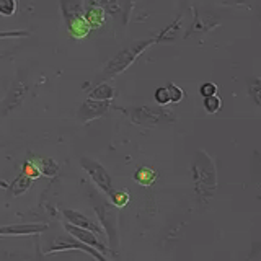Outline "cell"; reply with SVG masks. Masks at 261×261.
Here are the masks:
<instances>
[{
    "label": "cell",
    "mask_w": 261,
    "mask_h": 261,
    "mask_svg": "<svg viewBox=\"0 0 261 261\" xmlns=\"http://www.w3.org/2000/svg\"><path fill=\"white\" fill-rule=\"evenodd\" d=\"M65 24H67L69 35H70L73 39H84V38L88 36V33L92 31V28H90V24L87 23V20L84 18V16L73 18V20L67 21Z\"/></svg>",
    "instance_id": "4fadbf2b"
},
{
    "label": "cell",
    "mask_w": 261,
    "mask_h": 261,
    "mask_svg": "<svg viewBox=\"0 0 261 261\" xmlns=\"http://www.w3.org/2000/svg\"><path fill=\"white\" fill-rule=\"evenodd\" d=\"M84 18L90 24V28L101 27V24L105 23V12H103L101 7L90 5V7L84 8Z\"/></svg>",
    "instance_id": "9a60e30c"
},
{
    "label": "cell",
    "mask_w": 261,
    "mask_h": 261,
    "mask_svg": "<svg viewBox=\"0 0 261 261\" xmlns=\"http://www.w3.org/2000/svg\"><path fill=\"white\" fill-rule=\"evenodd\" d=\"M108 196L114 207H124L130 201V194L126 190H113Z\"/></svg>",
    "instance_id": "ffe728a7"
},
{
    "label": "cell",
    "mask_w": 261,
    "mask_h": 261,
    "mask_svg": "<svg viewBox=\"0 0 261 261\" xmlns=\"http://www.w3.org/2000/svg\"><path fill=\"white\" fill-rule=\"evenodd\" d=\"M114 96H116V90H114L108 82L96 84V87L88 93V98H92V100H100V101H111Z\"/></svg>",
    "instance_id": "5bb4252c"
},
{
    "label": "cell",
    "mask_w": 261,
    "mask_h": 261,
    "mask_svg": "<svg viewBox=\"0 0 261 261\" xmlns=\"http://www.w3.org/2000/svg\"><path fill=\"white\" fill-rule=\"evenodd\" d=\"M191 173L194 179L196 193L199 196H209L217 186V173H216V165L211 155H207L204 150L196 152L194 160L191 163Z\"/></svg>",
    "instance_id": "7a4b0ae2"
},
{
    "label": "cell",
    "mask_w": 261,
    "mask_h": 261,
    "mask_svg": "<svg viewBox=\"0 0 261 261\" xmlns=\"http://www.w3.org/2000/svg\"><path fill=\"white\" fill-rule=\"evenodd\" d=\"M121 111L129 116V119L137 126L144 127H155L167 122H175L176 116L173 111L160 108H152V106H133V108H121Z\"/></svg>",
    "instance_id": "3957f363"
},
{
    "label": "cell",
    "mask_w": 261,
    "mask_h": 261,
    "mask_svg": "<svg viewBox=\"0 0 261 261\" xmlns=\"http://www.w3.org/2000/svg\"><path fill=\"white\" fill-rule=\"evenodd\" d=\"M157 41L159 39H155V38L139 39V41H136V43L130 44V46L121 49V51L116 56H113L111 59L106 62V65L103 67L101 73L96 79V84H101V82L110 80L113 77L119 75V73H122L124 70H127L130 65H133L137 61V57L141 56V54H144L147 49H149L152 44L157 43Z\"/></svg>",
    "instance_id": "6da1fadb"
},
{
    "label": "cell",
    "mask_w": 261,
    "mask_h": 261,
    "mask_svg": "<svg viewBox=\"0 0 261 261\" xmlns=\"http://www.w3.org/2000/svg\"><path fill=\"white\" fill-rule=\"evenodd\" d=\"M167 90L170 95V103H179L185 98V90L181 87H178L176 84H168Z\"/></svg>",
    "instance_id": "7402d4cb"
},
{
    "label": "cell",
    "mask_w": 261,
    "mask_h": 261,
    "mask_svg": "<svg viewBox=\"0 0 261 261\" xmlns=\"http://www.w3.org/2000/svg\"><path fill=\"white\" fill-rule=\"evenodd\" d=\"M96 216L100 217L101 224L105 227L106 235H108V242L111 245L113 250H116L118 247V217L116 211H114L110 204H101V206H95Z\"/></svg>",
    "instance_id": "8992f818"
},
{
    "label": "cell",
    "mask_w": 261,
    "mask_h": 261,
    "mask_svg": "<svg viewBox=\"0 0 261 261\" xmlns=\"http://www.w3.org/2000/svg\"><path fill=\"white\" fill-rule=\"evenodd\" d=\"M248 87V95L251 96V100L255 101L256 106L261 105V79L259 77H250L247 80Z\"/></svg>",
    "instance_id": "d6986e66"
},
{
    "label": "cell",
    "mask_w": 261,
    "mask_h": 261,
    "mask_svg": "<svg viewBox=\"0 0 261 261\" xmlns=\"http://www.w3.org/2000/svg\"><path fill=\"white\" fill-rule=\"evenodd\" d=\"M202 106H204V110H206V113L216 114L220 111V108H222V98L219 95L206 96V98H202Z\"/></svg>",
    "instance_id": "44dd1931"
},
{
    "label": "cell",
    "mask_w": 261,
    "mask_h": 261,
    "mask_svg": "<svg viewBox=\"0 0 261 261\" xmlns=\"http://www.w3.org/2000/svg\"><path fill=\"white\" fill-rule=\"evenodd\" d=\"M64 250H82V251L88 253V255H92L96 261H108V258H105L103 253H100L98 250L75 240L73 237H62V235L56 237V239L51 242V247L46 248L44 253H56V251H64Z\"/></svg>",
    "instance_id": "5b68a950"
},
{
    "label": "cell",
    "mask_w": 261,
    "mask_h": 261,
    "mask_svg": "<svg viewBox=\"0 0 261 261\" xmlns=\"http://www.w3.org/2000/svg\"><path fill=\"white\" fill-rule=\"evenodd\" d=\"M159 173L150 167H139L134 173V179L136 183H139L141 186H150L157 181Z\"/></svg>",
    "instance_id": "2e32d148"
},
{
    "label": "cell",
    "mask_w": 261,
    "mask_h": 261,
    "mask_svg": "<svg viewBox=\"0 0 261 261\" xmlns=\"http://www.w3.org/2000/svg\"><path fill=\"white\" fill-rule=\"evenodd\" d=\"M31 162L38 167L39 173L43 175V176L53 178L57 173V170H59V165H57V163L53 159H38V157H33Z\"/></svg>",
    "instance_id": "ac0fdd59"
},
{
    "label": "cell",
    "mask_w": 261,
    "mask_h": 261,
    "mask_svg": "<svg viewBox=\"0 0 261 261\" xmlns=\"http://www.w3.org/2000/svg\"><path fill=\"white\" fill-rule=\"evenodd\" d=\"M80 165L90 175L92 181L100 188L103 193L110 194L113 191V179L108 173V170H106L100 162H96L93 159H88V157H82Z\"/></svg>",
    "instance_id": "277c9868"
},
{
    "label": "cell",
    "mask_w": 261,
    "mask_h": 261,
    "mask_svg": "<svg viewBox=\"0 0 261 261\" xmlns=\"http://www.w3.org/2000/svg\"><path fill=\"white\" fill-rule=\"evenodd\" d=\"M111 108V101H100V100H92V98H87V100L80 105L77 116L82 122H90L96 118L105 116L108 110Z\"/></svg>",
    "instance_id": "52a82bcc"
},
{
    "label": "cell",
    "mask_w": 261,
    "mask_h": 261,
    "mask_svg": "<svg viewBox=\"0 0 261 261\" xmlns=\"http://www.w3.org/2000/svg\"><path fill=\"white\" fill-rule=\"evenodd\" d=\"M64 216H65V219H67V224H72V225L80 227V228H85V230H90V232H93L96 235L103 233L101 227L98 225L96 222H93L92 217H87L85 214H82V212H79V211L67 209V211H64Z\"/></svg>",
    "instance_id": "8fae6325"
},
{
    "label": "cell",
    "mask_w": 261,
    "mask_h": 261,
    "mask_svg": "<svg viewBox=\"0 0 261 261\" xmlns=\"http://www.w3.org/2000/svg\"><path fill=\"white\" fill-rule=\"evenodd\" d=\"M153 100L159 106H167L170 105V95H168V90L167 87H159L157 90L153 92Z\"/></svg>",
    "instance_id": "603a6c76"
},
{
    "label": "cell",
    "mask_w": 261,
    "mask_h": 261,
    "mask_svg": "<svg viewBox=\"0 0 261 261\" xmlns=\"http://www.w3.org/2000/svg\"><path fill=\"white\" fill-rule=\"evenodd\" d=\"M30 31L27 30H0V41L2 39H15V38H27Z\"/></svg>",
    "instance_id": "d4e9b609"
},
{
    "label": "cell",
    "mask_w": 261,
    "mask_h": 261,
    "mask_svg": "<svg viewBox=\"0 0 261 261\" xmlns=\"http://www.w3.org/2000/svg\"><path fill=\"white\" fill-rule=\"evenodd\" d=\"M199 95L202 98L211 96V95H217V85L212 84V82H204V84L199 87Z\"/></svg>",
    "instance_id": "4316f807"
},
{
    "label": "cell",
    "mask_w": 261,
    "mask_h": 261,
    "mask_svg": "<svg viewBox=\"0 0 261 261\" xmlns=\"http://www.w3.org/2000/svg\"><path fill=\"white\" fill-rule=\"evenodd\" d=\"M65 230H67V233H69L70 237H73L75 240H79V242H82V243L88 245V247H92V248L98 250L100 253H108V248H106V245L98 240L96 233L90 232V230H85V228L75 227V225H72V224H65Z\"/></svg>",
    "instance_id": "9c48e42d"
},
{
    "label": "cell",
    "mask_w": 261,
    "mask_h": 261,
    "mask_svg": "<svg viewBox=\"0 0 261 261\" xmlns=\"http://www.w3.org/2000/svg\"><path fill=\"white\" fill-rule=\"evenodd\" d=\"M61 8H62L64 20L67 23L73 18L84 16L85 4H84V0H61Z\"/></svg>",
    "instance_id": "7c38bea8"
},
{
    "label": "cell",
    "mask_w": 261,
    "mask_h": 261,
    "mask_svg": "<svg viewBox=\"0 0 261 261\" xmlns=\"http://www.w3.org/2000/svg\"><path fill=\"white\" fill-rule=\"evenodd\" d=\"M5 54H7V53H2V54H0V62H2V61L5 59Z\"/></svg>",
    "instance_id": "83f0119b"
},
{
    "label": "cell",
    "mask_w": 261,
    "mask_h": 261,
    "mask_svg": "<svg viewBox=\"0 0 261 261\" xmlns=\"http://www.w3.org/2000/svg\"><path fill=\"white\" fill-rule=\"evenodd\" d=\"M27 93H28L27 82L21 79H16L13 82V85L10 87V90H8V93L2 103V114H7L8 111L15 110L16 106H20L24 100V96H27Z\"/></svg>",
    "instance_id": "ba28073f"
},
{
    "label": "cell",
    "mask_w": 261,
    "mask_h": 261,
    "mask_svg": "<svg viewBox=\"0 0 261 261\" xmlns=\"http://www.w3.org/2000/svg\"><path fill=\"white\" fill-rule=\"evenodd\" d=\"M31 185H33V179L28 178L27 175L20 173L18 178H15L13 183L10 185V188H8V191H10L8 194L13 196V198H16V196H21V194H24V193L30 190Z\"/></svg>",
    "instance_id": "e0dca14e"
},
{
    "label": "cell",
    "mask_w": 261,
    "mask_h": 261,
    "mask_svg": "<svg viewBox=\"0 0 261 261\" xmlns=\"http://www.w3.org/2000/svg\"><path fill=\"white\" fill-rule=\"evenodd\" d=\"M47 230L46 224H12L0 227V237H27Z\"/></svg>",
    "instance_id": "30bf717a"
},
{
    "label": "cell",
    "mask_w": 261,
    "mask_h": 261,
    "mask_svg": "<svg viewBox=\"0 0 261 261\" xmlns=\"http://www.w3.org/2000/svg\"><path fill=\"white\" fill-rule=\"evenodd\" d=\"M16 13V0H0V16H13Z\"/></svg>",
    "instance_id": "cb8c5ba5"
},
{
    "label": "cell",
    "mask_w": 261,
    "mask_h": 261,
    "mask_svg": "<svg viewBox=\"0 0 261 261\" xmlns=\"http://www.w3.org/2000/svg\"><path fill=\"white\" fill-rule=\"evenodd\" d=\"M21 173H23V175H27V176L31 178V179H36L38 176H41L38 167H36L31 160H27V162L23 163V171H21Z\"/></svg>",
    "instance_id": "484cf974"
}]
</instances>
